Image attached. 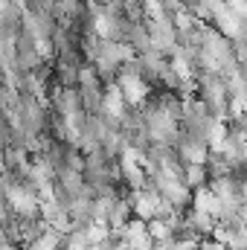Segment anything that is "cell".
Segmentation results:
<instances>
[{"mask_svg": "<svg viewBox=\"0 0 247 250\" xmlns=\"http://www.w3.org/2000/svg\"><path fill=\"white\" fill-rule=\"evenodd\" d=\"M87 3H96V6H111V3H117V0H87Z\"/></svg>", "mask_w": 247, "mask_h": 250, "instance_id": "cell-1", "label": "cell"}]
</instances>
